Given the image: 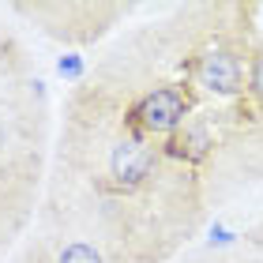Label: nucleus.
I'll return each mask as SVG.
<instances>
[{
	"mask_svg": "<svg viewBox=\"0 0 263 263\" xmlns=\"http://www.w3.org/2000/svg\"><path fill=\"white\" fill-rule=\"evenodd\" d=\"M45 139L49 87L15 34L0 23V259L38 218Z\"/></svg>",
	"mask_w": 263,
	"mask_h": 263,
	"instance_id": "1",
	"label": "nucleus"
},
{
	"mask_svg": "<svg viewBox=\"0 0 263 263\" xmlns=\"http://www.w3.org/2000/svg\"><path fill=\"white\" fill-rule=\"evenodd\" d=\"M165 154L203 177L211 211L263 184V34L252 45L241 98L199 109L165 143Z\"/></svg>",
	"mask_w": 263,
	"mask_h": 263,
	"instance_id": "2",
	"label": "nucleus"
},
{
	"mask_svg": "<svg viewBox=\"0 0 263 263\" xmlns=\"http://www.w3.org/2000/svg\"><path fill=\"white\" fill-rule=\"evenodd\" d=\"M132 11H139V4H121V0H19V4H8V15L30 23L49 42H61L68 49L98 45Z\"/></svg>",
	"mask_w": 263,
	"mask_h": 263,
	"instance_id": "3",
	"label": "nucleus"
},
{
	"mask_svg": "<svg viewBox=\"0 0 263 263\" xmlns=\"http://www.w3.org/2000/svg\"><path fill=\"white\" fill-rule=\"evenodd\" d=\"M11 263H109V256H105L98 245L83 241V237L34 230L27 241L15 248Z\"/></svg>",
	"mask_w": 263,
	"mask_h": 263,
	"instance_id": "4",
	"label": "nucleus"
},
{
	"mask_svg": "<svg viewBox=\"0 0 263 263\" xmlns=\"http://www.w3.org/2000/svg\"><path fill=\"white\" fill-rule=\"evenodd\" d=\"M53 71H57V79H61L64 87H79V83H83V79L90 76V61H87V57H83V53L68 49V53H61V57H57Z\"/></svg>",
	"mask_w": 263,
	"mask_h": 263,
	"instance_id": "5",
	"label": "nucleus"
},
{
	"mask_svg": "<svg viewBox=\"0 0 263 263\" xmlns=\"http://www.w3.org/2000/svg\"><path fill=\"white\" fill-rule=\"evenodd\" d=\"M181 263H256L252 256H245L241 248H230V252H192V256H184Z\"/></svg>",
	"mask_w": 263,
	"mask_h": 263,
	"instance_id": "6",
	"label": "nucleus"
},
{
	"mask_svg": "<svg viewBox=\"0 0 263 263\" xmlns=\"http://www.w3.org/2000/svg\"><path fill=\"white\" fill-rule=\"evenodd\" d=\"M241 248L245 256H252L256 263H263V218L256 222V226H248V230H241Z\"/></svg>",
	"mask_w": 263,
	"mask_h": 263,
	"instance_id": "7",
	"label": "nucleus"
}]
</instances>
